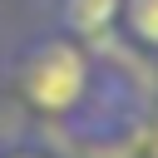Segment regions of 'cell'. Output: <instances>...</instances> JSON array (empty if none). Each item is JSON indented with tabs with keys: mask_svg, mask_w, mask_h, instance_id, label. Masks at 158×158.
Segmentation results:
<instances>
[{
	"mask_svg": "<svg viewBox=\"0 0 158 158\" xmlns=\"http://www.w3.org/2000/svg\"><path fill=\"white\" fill-rule=\"evenodd\" d=\"M89 79H94L89 74V54L74 40H40V44L25 49V59L15 69L20 94L40 114H54V118H64V114H74L84 104Z\"/></svg>",
	"mask_w": 158,
	"mask_h": 158,
	"instance_id": "1",
	"label": "cell"
},
{
	"mask_svg": "<svg viewBox=\"0 0 158 158\" xmlns=\"http://www.w3.org/2000/svg\"><path fill=\"white\" fill-rule=\"evenodd\" d=\"M0 158H44V153H35V148H15V153H0Z\"/></svg>",
	"mask_w": 158,
	"mask_h": 158,
	"instance_id": "5",
	"label": "cell"
},
{
	"mask_svg": "<svg viewBox=\"0 0 158 158\" xmlns=\"http://www.w3.org/2000/svg\"><path fill=\"white\" fill-rule=\"evenodd\" d=\"M138 148H143V158H158V109H153L148 123L138 128Z\"/></svg>",
	"mask_w": 158,
	"mask_h": 158,
	"instance_id": "4",
	"label": "cell"
},
{
	"mask_svg": "<svg viewBox=\"0 0 158 158\" xmlns=\"http://www.w3.org/2000/svg\"><path fill=\"white\" fill-rule=\"evenodd\" d=\"M123 20H128V35L138 44L158 49V0H123Z\"/></svg>",
	"mask_w": 158,
	"mask_h": 158,
	"instance_id": "3",
	"label": "cell"
},
{
	"mask_svg": "<svg viewBox=\"0 0 158 158\" xmlns=\"http://www.w3.org/2000/svg\"><path fill=\"white\" fill-rule=\"evenodd\" d=\"M123 15V0H64L59 5V20L69 35H84V40H99L109 35V25Z\"/></svg>",
	"mask_w": 158,
	"mask_h": 158,
	"instance_id": "2",
	"label": "cell"
}]
</instances>
